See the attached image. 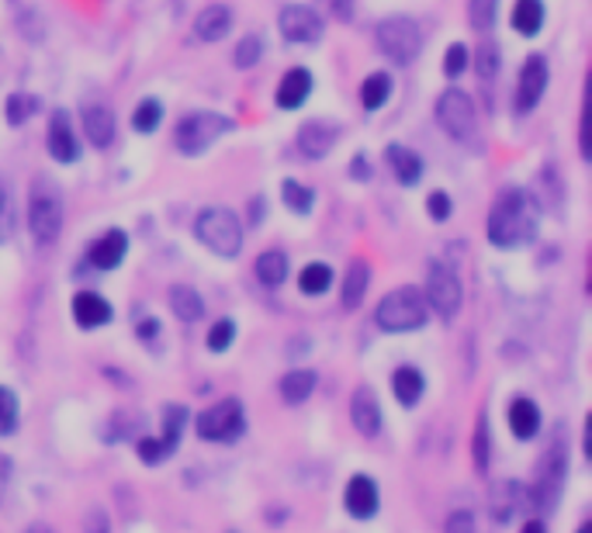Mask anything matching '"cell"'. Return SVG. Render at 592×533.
I'll return each instance as SVG.
<instances>
[{"label":"cell","instance_id":"6da1fadb","mask_svg":"<svg viewBox=\"0 0 592 533\" xmlns=\"http://www.w3.org/2000/svg\"><path fill=\"white\" fill-rule=\"evenodd\" d=\"M537 236V205L520 191V188H506L493 212H488V239L499 249L509 246H524Z\"/></svg>","mask_w":592,"mask_h":533},{"label":"cell","instance_id":"7a4b0ae2","mask_svg":"<svg viewBox=\"0 0 592 533\" xmlns=\"http://www.w3.org/2000/svg\"><path fill=\"white\" fill-rule=\"evenodd\" d=\"M564 478H569V434H564V426H558L545 454H540V461L533 468V486L527 492V505L537 516L554 513L561 489H564Z\"/></svg>","mask_w":592,"mask_h":533},{"label":"cell","instance_id":"3957f363","mask_svg":"<svg viewBox=\"0 0 592 533\" xmlns=\"http://www.w3.org/2000/svg\"><path fill=\"white\" fill-rule=\"evenodd\" d=\"M426 312H430V305H426L423 291L413 285H402L378 301L374 322H378V329H384V333H416V329L426 326Z\"/></svg>","mask_w":592,"mask_h":533},{"label":"cell","instance_id":"277c9868","mask_svg":"<svg viewBox=\"0 0 592 533\" xmlns=\"http://www.w3.org/2000/svg\"><path fill=\"white\" fill-rule=\"evenodd\" d=\"M29 228L39 246H53L63 233V194L56 181L35 177L29 194Z\"/></svg>","mask_w":592,"mask_h":533},{"label":"cell","instance_id":"5b68a950","mask_svg":"<svg viewBox=\"0 0 592 533\" xmlns=\"http://www.w3.org/2000/svg\"><path fill=\"white\" fill-rule=\"evenodd\" d=\"M194 236L215 257H236L243 249V222L229 209H204L194 222Z\"/></svg>","mask_w":592,"mask_h":533},{"label":"cell","instance_id":"8992f818","mask_svg":"<svg viewBox=\"0 0 592 533\" xmlns=\"http://www.w3.org/2000/svg\"><path fill=\"white\" fill-rule=\"evenodd\" d=\"M436 121H441V129L461 142V146H478V111H475V100L465 94V90H444L441 100H436Z\"/></svg>","mask_w":592,"mask_h":533},{"label":"cell","instance_id":"52a82bcc","mask_svg":"<svg viewBox=\"0 0 592 533\" xmlns=\"http://www.w3.org/2000/svg\"><path fill=\"white\" fill-rule=\"evenodd\" d=\"M246 434V413L240 398H222L198 416V437L209 444H236Z\"/></svg>","mask_w":592,"mask_h":533},{"label":"cell","instance_id":"ba28073f","mask_svg":"<svg viewBox=\"0 0 592 533\" xmlns=\"http://www.w3.org/2000/svg\"><path fill=\"white\" fill-rule=\"evenodd\" d=\"M378 49L384 56H389L392 63L405 66V63H413L420 56V49H423V32H420V24L413 18H384L378 24Z\"/></svg>","mask_w":592,"mask_h":533},{"label":"cell","instance_id":"9c48e42d","mask_svg":"<svg viewBox=\"0 0 592 533\" xmlns=\"http://www.w3.org/2000/svg\"><path fill=\"white\" fill-rule=\"evenodd\" d=\"M229 129H233V121H229L225 115H215V111L188 115L177 125V149L184 152V157H198V152H204L212 142H219Z\"/></svg>","mask_w":592,"mask_h":533},{"label":"cell","instance_id":"30bf717a","mask_svg":"<svg viewBox=\"0 0 592 533\" xmlns=\"http://www.w3.org/2000/svg\"><path fill=\"white\" fill-rule=\"evenodd\" d=\"M426 305L441 316L444 322H451L457 312H461V298H465V291H461V281L457 274L441 264V260H430L426 264V291H423Z\"/></svg>","mask_w":592,"mask_h":533},{"label":"cell","instance_id":"8fae6325","mask_svg":"<svg viewBox=\"0 0 592 533\" xmlns=\"http://www.w3.org/2000/svg\"><path fill=\"white\" fill-rule=\"evenodd\" d=\"M343 510L353 516V520H374L378 510H381V489L371 475H350L347 489H343Z\"/></svg>","mask_w":592,"mask_h":533},{"label":"cell","instance_id":"7c38bea8","mask_svg":"<svg viewBox=\"0 0 592 533\" xmlns=\"http://www.w3.org/2000/svg\"><path fill=\"white\" fill-rule=\"evenodd\" d=\"M350 419H353V429L360 437H378L381 434V426H384V416H381V402L374 395V388L368 385H360L353 388L350 395Z\"/></svg>","mask_w":592,"mask_h":533},{"label":"cell","instance_id":"4fadbf2b","mask_svg":"<svg viewBox=\"0 0 592 533\" xmlns=\"http://www.w3.org/2000/svg\"><path fill=\"white\" fill-rule=\"evenodd\" d=\"M548 90V60L530 56L520 70V87H517V111L527 115L537 108V100Z\"/></svg>","mask_w":592,"mask_h":533},{"label":"cell","instance_id":"5bb4252c","mask_svg":"<svg viewBox=\"0 0 592 533\" xmlns=\"http://www.w3.org/2000/svg\"><path fill=\"white\" fill-rule=\"evenodd\" d=\"M281 35L288 42H319L323 39V18L313 8L292 4L281 11Z\"/></svg>","mask_w":592,"mask_h":533},{"label":"cell","instance_id":"9a60e30c","mask_svg":"<svg viewBox=\"0 0 592 533\" xmlns=\"http://www.w3.org/2000/svg\"><path fill=\"white\" fill-rule=\"evenodd\" d=\"M49 152H53L60 163H73L81 157V146H76L66 111H53V118H49Z\"/></svg>","mask_w":592,"mask_h":533},{"label":"cell","instance_id":"2e32d148","mask_svg":"<svg viewBox=\"0 0 592 533\" xmlns=\"http://www.w3.org/2000/svg\"><path fill=\"white\" fill-rule=\"evenodd\" d=\"M73 319L81 329H101L112 322V305L97 291H81L73 298Z\"/></svg>","mask_w":592,"mask_h":533},{"label":"cell","instance_id":"e0dca14e","mask_svg":"<svg viewBox=\"0 0 592 533\" xmlns=\"http://www.w3.org/2000/svg\"><path fill=\"white\" fill-rule=\"evenodd\" d=\"M506 423L512 429V437L517 440H533L537 437V429H540V409H537V402L530 398H512L509 402V409H506Z\"/></svg>","mask_w":592,"mask_h":533},{"label":"cell","instance_id":"ac0fdd59","mask_svg":"<svg viewBox=\"0 0 592 533\" xmlns=\"http://www.w3.org/2000/svg\"><path fill=\"white\" fill-rule=\"evenodd\" d=\"M332 142H337V129L326 121H308L298 129V149H302V157L308 160H323L326 152L332 149Z\"/></svg>","mask_w":592,"mask_h":533},{"label":"cell","instance_id":"d6986e66","mask_svg":"<svg viewBox=\"0 0 592 533\" xmlns=\"http://www.w3.org/2000/svg\"><path fill=\"white\" fill-rule=\"evenodd\" d=\"M308 90H313V73L308 70H288L285 76H281V84H277V108H285V111H295L302 108V100L308 97Z\"/></svg>","mask_w":592,"mask_h":533},{"label":"cell","instance_id":"ffe728a7","mask_svg":"<svg viewBox=\"0 0 592 533\" xmlns=\"http://www.w3.org/2000/svg\"><path fill=\"white\" fill-rule=\"evenodd\" d=\"M125 253H128V236L118 233V228H112V233H105L91 246L87 257H91V264L97 270H112V267H118L125 260Z\"/></svg>","mask_w":592,"mask_h":533},{"label":"cell","instance_id":"44dd1931","mask_svg":"<svg viewBox=\"0 0 592 533\" xmlns=\"http://www.w3.org/2000/svg\"><path fill=\"white\" fill-rule=\"evenodd\" d=\"M84 132H87L91 146H97V149L112 146V139H115V115H112V108L108 105H87L84 108Z\"/></svg>","mask_w":592,"mask_h":533},{"label":"cell","instance_id":"7402d4cb","mask_svg":"<svg viewBox=\"0 0 592 533\" xmlns=\"http://www.w3.org/2000/svg\"><path fill=\"white\" fill-rule=\"evenodd\" d=\"M392 392H395V398L405 405V409H413V405H416V402L423 398V392H426V377H423V371L413 367V364L395 367V374H392Z\"/></svg>","mask_w":592,"mask_h":533},{"label":"cell","instance_id":"603a6c76","mask_svg":"<svg viewBox=\"0 0 592 533\" xmlns=\"http://www.w3.org/2000/svg\"><path fill=\"white\" fill-rule=\"evenodd\" d=\"M371 285V267L368 260H353L343 274V291H340V305L347 312H353L360 301H364V291Z\"/></svg>","mask_w":592,"mask_h":533},{"label":"cell","instance_id":"cb8c5ba5","mask_svg":"<svg viewBox=\"0 0 592 533\" xmlns=\"http://www.w3.org/2000/svg\"><path fill=\"white\" fill-rule=\"evenodd\" d=\"M229 29H233V11H229L225 4H212V8H204L194 21V32L198 39L204 42H219L229 35Z\"/></svg>","mask_w":592,"mask_h":533},{"label":"cell","instance_id":"d4e9b609","mask_svg":"<svg viewBox=\"0 0 592 533\" xmlns=\"http://www.w3.org/2000/svg\"><path fill=\"white\" fill-rule=\"evenodd\" d=\"M384 157H389V167H392V173L399 177V184L413 188V184L420 181L423 160H420L409 146H389V152H384Z\"/></svg>","mask_w":592,"mask_h":533},{"label":"cell","instance_id":"484cf974","mask_svg":"<svg viewBox=\"0 0 592 533\" xmlns=\"http://www.w3.org/2000/svg\"><path fill=\"white\" fill-rule=\"evenodd\" d=\"M253 274H256V281L267 285V288H277V285H285V277H288V257L281 249H271V253H261L253 264Z\"/></svg>","mask_w":592,"mask_h":533},{"label":"cell","instance_id":"4316f807","mask_svg":"<svg viewBox=\"0 0 592 533\" xmlns=\"http://www.w3.org/2000/svg\"><path fill=\"white\" fill-rule=\"evenodd\" d=\"M170 309L180 322H198L204 316V301L194 288L177 285V288H170Z\"/></svg>","mask_w":592,"mask_h":533},{"label":"cell","instance_id":"83f0119b","mask_svg":"<svg viewBox=\"0 0 592 533\" xmlns=\"http://www.w3.org/2000/svg\"><path fill=\"white\" fill-rule=\"evenodd\" d=\"M316 371H288L285 377H281V398H285L288 405H302L308 395L316 392Z\"/></svg>","mask_w":592,"mask_h":533},{"label":"cell","instance_id":"f1b7e54d","mask_svg":"<svg viewBox=\"0 0 592 533\" xmlns=\"http://www.w3.org/2000/svg\"><path fill=\"white\" fill-rule=\"evenodd\" d=\"M527 502V489L520 486V481H503V489L493 495V513H496V520H512L517 516V510Z\"/></svg>","mask_w":592,"mask_h":533},{"label":"cell","instance_id":"f546056e","mask_svg":"<svg viewBox=\"0 0 592 533\" xmlns=\"http://www.w3.org/2000/svg\"><path fill=\"white\" fill-rule=\"evenodd\" d=\"M512 29L520 35H537L545 29V4L540 0H517V8H512Z\"/></svg>","mask_w":592,"mask_h":533},{"label":"cell","instance_id":"4dcf8cb0","mask_svg":"<svg viewBox=\"0 0 592 533\" xmlns=\"http://www.w3.org/2000/svg\"><path fill=\"white\" fill-rule=\"evenodd\" d=\"M184 426H188V409H184V405H167V409H163V434H160V440H163V447H167L170 454L180 447Z\"/></svg>","mask_w":592,"mask_h":533},{"label":"cell","instance_id":"1f68e13d","mask_svg":"<svg viewBox=\"0 0 592 533\" xmlns=\"http://www.w3.org/2000/svg\"><path fill=\"white\" fill-rule=\"evenodd\" d=\"M472 461H475V471H478V475H485V471H488V461H493V437H488V419H485V413H478V419H475Z\"/></svg>","mask_w":592,"mask_h":533},{"label":"cell","instance_id":"d6a6232c","mask_svg":"<svg viewBox=\"0 0 592 533\" xmlns=\"http://www.w3.org/2000/svg\"><path fill=\"white\" fill-rule=\"evenodd\" d=\"M392 94V76L389 73H371L364 87H360V100H364V108L368 111H378L384 100H389Z\"/></svg>","mask_w":592,"mask_h":533},{"label":"cell","instance_id":"836d02e7","mask_svg":"<svg viewBox=\"0 0 592 533\" xmlns=\"http://www.w3.org/2000/svg\"><path fill=\"white\" fill-rule=\"evenodd\" d=\"M329 285H332V270H329L326 264H308V267L298 274L302 295H323V291H329Z\"/></svg>","mask_w":592,"mask_h":533},{"label":"cell","instance_id":"e575fe53","mask_svg":"<svg viewBox=\"0 0 592 533\" xmlns=\"http://www.w3.org/2000/svg\"><path fill=\"white\" fill-rule=\"evenodd\" d=\"M18 423H21V405L18 395L11 388L0 385V437H11L18 434Z\"/></svg>","mask_w":592,"mask_h":533},{"label":"cell","instance_id":"d590c367","mask_svg":"<svg viewBox=\"0 0 592 533\" xmlns=\"http://www.w3.org/2000/svg\"><path fill=\"white\" fill-rule=\"evenodd\" d=\"M163 121V105H160V100H142V105L136 108V115H133V129L136 132H152V129H157V125Z\"/></svg>","mask_w":592,"mask_h":533},{"label":"cell","instance_id":"8d00e7d4","mask_svg":"<svg viewBox=\"0 0 592 533\" xmlns=\"http://www.w3.org/2000/svg\"><path fill=\"white\" fill-rule=\"evenodd\" d=\"M496 4L499 0H468V21L475 32H488L496 21Z\"/></svg>","mask_w":592,"mask_h":533},{"label":"cell","instance_id":"74e56055","mask_svg":"<svg viewBox=\"0 0 592 533\" xmlns=\"http://www.w3.org/2000/svg\"><path fill=\"white\" fill-rule=\"evenodd\" d=\"M281 198H285V205L298 215H305L308 209H313V191H308L305 184L298 181H285L281 184Z\"/></svg>","mask_w":592,"mask_h":533},{"label":"cell","instance_id":"f35d334b","mask_svg":"<svg viewBox=\"0 0 592 533\" xmlns=\"http://www.w3.org/2000/svg\"><path fill=\"white\" fill-rule=\"evenodd\" d=\"M136 454H139V461H142L146 468H157V465H163V461H167V457H173V454L163 447V440H160V437H139Z\"/></svg>","mask_w":592,"mask_h":533},{"label":"cell","instance_id":"ab89813d","mask_svg":"<svg viewBox=\"0 0 592 533\" xmlns=\"http://www.w3.org/2000/svg\"><path fill=\"white\" fill-rule=\"evenodd\" d=\"M261 56H264V39H261V35H246V39L236 45L233 63H236L240 70H250V66L261 63Z\"/></svg>","mask_w":592,"mask_h":533},{"label":"cell","instance_id":"60d3db41","mask_svg":"<svg viewBox=\"0 0 592 533\" xmlns=\"http://www.w3.org/2000/svg\"><path fill=\"white\" fill-rule=\"evenodd\" d=\"M35 111H39V97H32V94H14V97H8V121H11V125H24Z\"/></svg>","mask_w":592,"mask_h":533},{"label":"cell","instance_id":"b9f144b4","mask_svg":"<svg viewBox=\"0 0 592 533\" xmlns=\"http://www.w3.org/2000/svg\"><path fill=\"white\" fill-rule=\"evenodd\" d=\"M233 340H236V322H233V319H219V322L209 329V350H212V353L229 350V347H233Z\"/></svg>","mask_w":592,"mask_h":533},{"label":"cell","instance_id":"7bdbcfd3","mask_svg":"<svg viewBox=\"0 0 592 533\" xmlns=\"http://www.w3.org/2000/svg\"><path fill=\"white\" fill-rule=\"evenodd\" d=\"M499 73V49L493 42H485L478 49V76H485V81H493V76Z\"/></svg>","mask_w":592,"mask_h":533},{"label":"cell","instance_id":"ee69618b","mask_svg":"<svg viewBox=\"0 0 592 533\" xmlns=\"http://www.w3.org/2000/svg\"><path fill=\"white\" fill-rule=\"evenodd\" d=\"M444 533H475V513L472 510H454L444 523Z\"/></svg>","mask_w":592,"mask_h":533},{"label":"cell","instance_id":"f6af8a7d","mask_svg":"<svg viewBox=\"0 0 592 533\" xmlns=\"http://www.w3.org/2000/svg\"><path fill=\"white\" fill-rule=\"evenodd\" d=\"M11 228H14V222H11V191L4 188V181H0V243L11 236Z\"/></svg>","mask_w":592,"mask_h":533},{"label":"cell","instance_id":"bcb514c9","mask_svg":"<svg viewBox=\"0 0 592 533\" xmlns=\"http://www.w3.org/2000/svg\"><path fill=\"white\" fill-rule=\"evenodd\" d=\"M465 66H468V49H465V45H451L447 56H444V73H447V76H457Z\"/></svg>","mask_w":592,"mask_h":533},{"label":"cell","instance_id":"7dc6e473","mask_svg":"<svg viewBox=\"0 0 592 533\" xmlns=\"http://www.w3.org/2000/svg\"><path fill=\"white\" fill-rule=\"evenodd\" d=\"M426 209H430V215H433L436 222H444V218L451 215V198L436 191V194H430V198H426Z\"/></svg>","mask_w":592,"mask_h":533},{"label":"cell","instance_id":"c3c4849f","mask_svg":"<svg viewBox=\"0 0 592 533\" xmlns=\"http://www.w3.org/2000/svg\"><path fill=\"white\" fill-rule=\"evenodd\" d=\"M84 533H108V516H105V510H87V516H84Z\"/></svg>","mask_w":592,"mask_h":533},{"label":"cell","instance_id":"681fc988","mask_svg":"<svg viewBox=\"0 0 592 533\" xmlns=\"http://www.w3.org/2000/svg\"><path fill=\"white\" fill-rule=\"evenodd\" d=\"M11 486V457L0 454V502H4V492Z\"/></svg>","mask_w":592,"mask_h":533},{"label":"cell","instance_id":"f907efd6","mask_svg":"<svg viewBox=\"0 0 592 533\" xmlns=\"http://www.w3.org/2000/svg\"><path fill=\"white\" fill-rule=\"evenodd\" d=\"M157 333H160V322L157 319H142L139 322V340H152Z\"/></svg>","mask_w":592,"mask_h":533},{"label":"cell","instance_id":"816d5d0a","mask_svg":"<svg viewBox=\"0 0 592 533\" xmlns=\"http://www.w3.org/2000/svg\"><path fill=\"white\" fill-rule=\"evenodd\" d=\"M520 533H548V523H545V516H530V520L520 526Z\"/></svg>","mask_w":592,"mask_h":533},{"label":"cell","instance_id":"f5cc1de1","mask_svg":"<svg viewBox=\"0 0 592 533\" xmlns=\"http://www.w3.org/2000/svg\"><path fill=\"white\" fill-rule=\"evenodd\" d=\"M24 533H53V526L42 523V520H35V523H29V530H24Z\"/></svg>","mask_w":592,"mask_h":533},{"label":"cell","instance_id":"db71d44e","mask_svg":"<svg viewBox=\"0 0 592 533\" xmlns=\"http://www.w3.org/2000/svg\"><path fill=\"white\" fill-rule=\"evenodd\" d=\"M575 533H592V523H589V520H585V523H582V526H579V530H575Z\"/></svg>","mask_w":592,"mask_h":533}]
</instances>
